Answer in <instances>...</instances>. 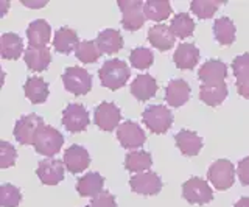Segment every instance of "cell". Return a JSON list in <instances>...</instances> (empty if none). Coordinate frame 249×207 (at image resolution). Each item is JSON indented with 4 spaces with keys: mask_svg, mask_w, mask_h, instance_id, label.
<instances>
[{
    "mask_svg": "<svg viewBox=\"0 0 249 207\" xmlns=\"http://www.w3.org/2000/svg\"><path fill=\"white\" fill-rule=\"evenodd\" d=\"M52 63V53L47 47H28L25 49V64L33 72H44Z\"/></svg>",
    "mask_w": 249,
    "mask_h": 207,
    "instance_id": "obj_18",
    "label": "cell"
},
{
    "mask_svg": "<svg viewBox=\"0 0 249 207\" xmlns=\"http://www.w3.org/2000/svg\"><path fill=\"white\" fill-rule=\"evenodd\" d=\"M129 186L131 190L134 193L139 195H158L162 190V181L159 178L158 173L153 172H145V173H139L134 174L129 179Z\"/></svg>",
    "mask_w": 249,
    "mask_h": 207,
    "instance_id": "obj_13",
    "label": "cell"
},
{
    "mask_svg": "<svg viewBox=\"0 0 249 207\" xmlns=\"http://www.w3.org/2000/svg\"><path fill=\"white\" fill-rule=\"evenodd\" d=\"M16 159H18V151H16L13 145L6 140L0 142V167H13L16 164Z\"/></svg>",
    "mask_w": 249,
    "mask_h": 207,
    "instance_id": "obj_38",
    "label": "cell"
},
{
    "mask_svg": "<svg viewBox=\"0 0 249 207\" xmlns=\"http://www.w3.org/2000/svg\"><path fill=\"white\" fill-rule=\"evenodd\" d=\"M175 39L176 36L171 33V30L168 25H153L148 30V41L160 52H167L170 49L175 47Z\"/></svg>",
    "mask_w": 249,
    "mask_h": 207,
    "instance_id": "obj_22",
    "label": "cell"
},
{
    "mask_svg": "<svg viewBox=\"0 0 249 207\" xmlns=\"http://www.w3.org/2000/svg\"><path fill=\"white\" fill-rule=\"evenodd\" d=\"M142 120L153 134H165L173 123V116L167 106L151 104L143 111Z\"/></svg>",
    "mask_w": 249,
    "mask_h": 207,
    "instance_id": "obj_3",
    "label": "cell"
},
{
    "mask_svg": "<svg viewBox=\"0 0 249 207\" xmlns=\"http://www.w3.org/2000/svg\"><path fill=\"white\" fill-rule=\"evenodd\" d=\"M175 66L181 70H192L199 61V50L196 49V45L190 42H182L178 45V49L175 50Z\"/></svg>",
    "mask_w": 249,
    "mask_h": 207,
    "instance_id": "obj_17",
    "label": "cell"
},
{
    "mask_svg": "<svg viewBox=\"0 0 249 207\" xmlns=\"http://www.w3.org/2000/svg\"><path fill=\"white\" fill-rule=\"evenodd\" d=\"M207 178L216 190H228L235 181V167L228 159H218L210 165Z\"/></svg>",
    "mask_w": 249,
    "mask_h": 207,
    "instance_id": "obj_5",
    "label": "cell"
},
{
    "mask_svg": "<svg viewBox=\"0 0 249 207\" xmlns=\"http://www.w3.org/2000/svg\"><path fill=\"white\" fill-rule=\"evenodd\" d=\"M170 30L176 37L179 39H185L193 34L195 32V22L190 17V14L187 13H178L175 14V17L171 19V24H170Z\"/></svg>",
    "mask_w": 249,
    "mask_h": 207,
    "instance_id": "obj_32",
    "label": "cell"
},
{
    "mask_svg": "<svg viewBox=\"0 0 249 207\" xmlns=\"http://www.w3.org/2000/svg\"><path fill=\"white\" fill-rule=\"evenodd\" d=\"M119 8L122 10V25L128 32H137L145 22V3L140 0H120Z\"/></svg>",
    "mask_w": 249,
    "mask_h": 207,
    "instance_id": "obj_6",
    "label": "cell"
},
{
    "mask_svg": "<svg viewBox=\"0 0 249 207\" xmlns=\"http://www.w3.org/2000/svg\"><path fill=\"white\" fill-rule=\"evenodd\" d=\"M228 97V86L224 84H202L199 89V98L207 106H220Z\"/></svg>",
    "mask_w": 249,
    "mask_h": 207,
    "instance_id": "obj_28",
    "label": "cell"
},
{
    "mask_svg": "<svg viewBox=\"0 0 249 207\" xmlns=\"http://www.w3.org/2000/svg\"><path fill=\"white\" fill-rule=\"evenodd\" d=\"M129 61H131L132 67L139 69V70H145V69L153 66V63H154V55H153V52L150 49L139 47V49H134V50L131 52Z\"/></svg>",
    "mask_w": 249,
    "mask_h": 207,
    "instance_id": "obj_35",
    "label": "cell"
},
{
    "mask_svg": "<svg viewBox=\"0 0 249 207\" xmlns=\"http://www.w3.org/2000/svg\"><path fill=\"white\" fill-rule=\"evenodd\" d=\"M223 3L224 2H220V0H193L190 3V10L199 19H210Z\"/></svg>",
    "mask_w": 249,
    "mask_h": 207,
    "instance_id": "obj_34",
    "label": "cell"
},
{
    "mask_svg": "<svg viewBox=\"0 0 249 207\" xmlns=\"http://www.w3.org/2000/svg\"><path fill=\"white\" fill-rule=\"evenodd\" d=\"M76 58L84 64H92L97 63L101 56V50L98 49L97 41H83L80 44V47L75 52Z\"/></svg>",
    "mask_w": 249,
    "mask_h": 207,
    "instance_id": "obj_33",
    "label": "cell"
},
{
    "mask_svg": "<svg viewBox=\"0 0 249 207\" xmlns=\"http://www.w3.org/2000/svg\"><path fill=\"white\" fill-rule=\"evenodd\" d=\"M122 112L115 103L103 102L100 103L95 111H93V121L101 131H112V129L120 126Z\"/></svg>",
    "mask_w": 249,
    "mask_h": 207,
    "instance_id": "obj_9",
    "label": "cell"
},
{
    "mask_svg": "<svg viewBox=\"0 0 249 207\" xmlns=\"http://www.w3.org/2000/svg\"><path fill=\"white\" fill-rule=\"evenodd\" d=\"M192 89L189 83L184 80H171L165 89V102L171 108H181L189 102Z\"/></svg>",
    "mask_w": 249,
    "mask_h": 207,
    "instance_id": "obj_16",
    "label": "cell"
},
{
    "mask_svg": "<svg viewBox=\"0 0 249 207\" xmlns=\"http://www.w3.org/2000/svg\"><path fill=\"white\" fill-rule=\"evenodd\" d=\"M23 92L25 97L33 104H41L49 98V84L41 76H30L23 84Z\"/></svg>",
    "mask_w": 249,
    "mask_h": 207,
    "instance_id": "obj_25",
    "label": "cell"
},
{
    "mask_svg": "<svg viewBox=\"0 0 249 207\" xmlns=\"http://www.w3.org/2000/svg\"><path fill=\"white\" fill-rule=\"evenodd\" d=\"M129 66L123 63L122 59H107L98 70L100 83L103 84V87H107L109 90H117L123 87L129 80Z\"/></svg>",
    "mask_w": 249,
    "mask_h": 207,
    "instance_id": "obj_1",
    "label": "cell"
},
{
    "mask_svg": "<svg viewBox=\"0 0 249 207\" xmlns=\"http://www.w3.org/2000/svg\"><path fill=\"white\" fill-rule=\"evenodd\" d=\"M171 5L167 0H148L145 2V17L153 22H163L170 17Z\"/></svg>",
    "mask_w": 249,
    "mask_h": 207,
    "instance_id": "obj_30",
    "label": "cell"
},
{
    "mask_svg": "<svg viewBox=\"0 0 249 207\" xmlns=\"http://www.w3.org/2000/svg\"><path fill=\"white\" fill-rule=\"evenodd\" d=\"M182 196L190 204H207L213 199V191L201 178H190L182 184Z\"/></svg>",
    "mask_w": 249,
    "mask_h": 207,
    "instance_id": "obj_8",
    "label": "cell"
},
{
    "mask_svg": "<svg viewBox=\"0 0 249 207\" xmlns=\"http://www.w3.org/2000/svg\"><path fill=\"white\" fill-rule=\"evenodd\" d=\"M117 139H119L123 148L137 150L145 143L146 137H145L143 129L137 123H134V121H131V120H126L117 128Z\"/></svg>",
    "mask_w": 249,
    "mask_h": 207,
    "instance_id": "obj_11",
    "label": "cell"
},
{
    "mask_svg": "<svg viewBox=\"0 0 249 207\" xmlns=\"http://www.w3.org/2000/svg\"><path fill=\"white\" fill-rule=\"evenodd\" d=\"M233 207H249V196H243L241 199H238Z\"/></svg>",
    "mask_w": 249,
    "mask_h": 207,
    "instance_id": "obj_42",
    "label": "cell"
},
{
    "mask_svg": "<svg viewBox=\"0 0 249 207\" xmlns=\"http://www.w3.org/2000/svg\"><path fill=\"white\" fill-rule=\"evenodd\" d=\"M175 142L184 156H196L202 148V139L199 134L190 129H181L175 136Z\"/></svg>",
    "mask_w": 249,
    "mask_h": 207,
    "instance_id": "obj_21",
    "label": "cell"
},
{
    "mask_svg": "<svg viewBox=\"0 0 249 207\" xmlns=\"http://www.w3.org/2000/svg\"><path fill=\"white\" fill-rule=\"evenodd\" d=\"M228 76V66L220 59H209L201 66L198 78L202 84H224Z\"/></svg>",
    "mask_w": 249,
    "mask_h": 207,
    "instance_id": "obj_15",
    "label": "cell"
},
{
    "mask_svg": "<svg viewBox=\"0 0 249 207\" xmlns=\"http://www.w3.org/2000/svg\"><path fill=\"white\" fill-rule=\"evenodd\" d=\"M44 126L42 117L36 114H28V116L20 117L16 121L14 126V137L20 145H35V139L37 131Z\"/></svg>",
    "mask_w": 249,
    "mask_h": 207,
    "instance_id": "obj_7",
    "label": "cell"
},
{
    "mask_svg": "<svg viewBox=\"0 0 249 207\" xmlns=\"http://www.w3.org/2000/svg\"><path fill=\"white\" fill-rule=\"evenodd\" d=\"M237 84V90L241 97L245 98H249V80H245V81H235Z\"/></svg>",
    "mask_w": 249,
    "mask_h": 207,
    "instance_id": "obj_41",
    "label": "cell"
},
{
    "mask_svg": "<svg viewBox=\"0 0 249 207\" xmlns=\"http://www.w3.org/2000/svg\"><path fill=\"white\" fill-rule=\"evenodd\" d=\"M97 44L101 53H105V55H115V53H119L123 47V37L119 30L107 28L98 33Z\"/></svg>",
    "mask_w": 249,
    "mask_h": 207,
    "instance_id": "obj_26",
    "label": "cell"
},
{
    "mask_svg": "<svg viewBox=\"0 0 249 207\" xmlns=\"http://www.w3.org/2000/svg\"><path fill=\"white\" fill-rule=\"evenodd\" d=\"M105 178L97 172H90L81 176L76 182V191L84 198H95L103 191Z\"/></svg>",
    "mask_w": 249,
    "mask_h": 207,
    "instance_id": "obj_20",
    "label": "cell"
},
{
    "mask_svg": "<svg viewBox=\"0 0 249 207\" xmlns=\"http://www.w3.org/2000/svg\"><path fill=\"white\" fill-rule=\"evenodd\" d=\"M62 143H64V136H62L56 128L44 125L36 134L33 147L37 155H42L52 159L54 155H58L61 151Z\"/></svg>",
    "mask_w": 249,
    "mask_h": 207,
    "instance_id": "obj_2",
    "label": "cell"
},
{
    "mask_svg": "<svg viewBox=\"0 0 249 207\" xmlns=\"http://www.w3.org/2000/svg\"><path fill=\"white\" fill-rule=\"evenodd\" d=\"M20 190L13 184H3L0 187V206L2 207H18L20 204Z\"/></svg>",
    "mask_w": 249,
    "mask_h": 207,
    "instance_id": "obj_36",
    "label": "cell"
},
{
    "mask_svg": "<svg viewBox=\"0 0 249 207\" xmlns=\"http://www.w3.org/2000/svg\"><path fill=\"white\" fill-rule=\"evenodd\" d=\"M27 37L31 47H45V45L50 42V37H52V28L49 25V22L44 19L33 20L28 25Z\"/></svg>",
    "mask_w": 249,
    "mask_h": 207,
    "instance_id": "obj_24",
    "label": "cell"
},
{
    "mask_svg": "<svg viewBox=\"0 0 249 207\" xmlns=\"http://www.w3.org/2000/svg\"><path fill=\"white\" fill-rule=\"evenodd\" d=\"M153 165V157L146 151H131L124 157V168L129 173H145Z\"/></svg>",
    "mask_w": 249,
    "mask_h": 207,
    "instance_id": "obj_29",
    "label": "cell"
},
{
    "mask_svg": "<svg viewBox=\"0 0 249 207\" xmlns=\"http://www.w3.org/2000/svg\"><path fill=\"white\" fill-rule=\"evenodd\" d=\"M64 162L58 159H44L39 162L36 174L39 181L45 186H56L61 181H64Z\"/></svg>",
    "mask_w": 249,
    "mask_h": 207,
    "instance_id": "obj_12",
    "label": "cell"
},
{
    "mask_svg": "<svg viewBox=\"0 0 249 207\" xmlns=\"http://www.w3.org/2000/svg\"><path fill=\"white\" fill-rule=\"evenodd\" d=\"M237 174L238 179L243 186H249V156L241 159L237 167Z\"/></svg>",
    "mask_w": 249,
    "mask_h": 207,
    "instance_id": "obj_40",
    "label": "cell"
},
{
    "mask_svg": "<svg viewBox=\"0 0 249 207\" xmlns=\"http://www.w3.org/2000/svg\"><path fill=\"white\" fill-rule=\"evenodd\" d=\"M156 92H158V83L148 73L137 75V78L131 83V94L139 102H146V100L153 98Z\"/></svg>",
    "mask_w": 249,
    "mask_h": 207,
    "instance_id": "obj_23",
    "label": "cell"
},
{
    "mask_svg": "<svg viewBox=\"0 0 249 207\" xmlns=\"http://www.w3.org/2000/svg\"><path fill=\"white\" fill-rule=\"evenodd\" d=\"M23 52V42L19 34L16 33H3L0 37V55L3 59L16 61L19 59Z\"/></svg>",
    "mask_w": 249,
    "mask_h": 207,
    "instance_id": "obj_27",
    "label": "cell"
},
{
    "mask_svg": "<svg viewBox=\"0 0 249 207\" xmlns=\"http://www.w3.org/2000/svg\"><path fill=\"white\" fill-rule=\"evenodd\" d=\"M80 39H78V34L75 30L69 28V27H62L59 28L53 37V47L58 53L62 55H70L72 52H76V49L80 47Z\"/></svg>",
    "mask_w": 249,
    "mask_h": 207,
    "instance_id": "obj_19",
    "label": "cell"
},
{
    "mask_svg": "<svg viewBox=\"0 0 249 207\" xmlns=\"http://www.w3.org/2000/svg\"><path fill=\"white\" fill-rule=\"evenodd\" d=\"M213 34L221 45H231L235 41V25L229 17H220L213 24Z\"/></svg>",
    "mask_w": 249,
    "mask_h": 207,
    "instance_id": "obj_31",
    "label": "cell"
},
{
    "mask_svg": "<svg viewBox=\"0 0 249 207\" xmlns=\"http://www.w3.org/2000/svg\"><path fill=\"white\" fill-rule=\"evenodd\" d=\"M232 70L235 75V81L249 80V53H243L232 61Z\"/></svg>",
    "mask_w": 249,
    "mask_h": 207,
    "instance_id": "obj_37",
    "label": "cell"
},
{
    "mask_svg": "<svg viewBox=\"0 0 249 207\" xmlns=\"http://www.w3.org/2000/svg\"><path fill=\"white\" fill-rule=\"evenodd\" d=\"M66 168L73 174L83 173L84 170H88V167L90 165V156L88 150L81 145H72L64 151V159H62Z\"/></svg>",
    "mask_w": 249,
    "mask_h": 207,
    "instance_id": "obj_14",
    "label": "cell"
},
{
    "mask_svg": "<svg viewBox=\"0 0 249 207\" xmlns=\"http://www.w3.org/2000/svg\"><path fill=\"white\" fill-rule=\"evenodd\" d=\"M64 87L73 95H86L92 89V75L83 67H67L62 75Z\"/></svg>",
    "mask_w": 249,
    "mask_h": 207,
    "instance_id": "obj_4",
    "label": "cell"
},
{
    "mask_svg": "<svg viewBox=\"0 0 249 207\" xmlns=\"http://www.w3.org/2000/svg\"><path fill=\"white\" fill-rule=\"evenodd\" d=\"M90 207H117L115 198L109 191H101L100 195H97L92 199Z\"/></svg>",
    "mask_w": 249,
    "mask_h": 207,
    "instance_id": "obj_39",
    "label": "cell"
},
{
    "mask_svg": "<svg viewBox=\"0 0 249 207\" xmlns=\"http://www.w3.org/2000/svg\"><path fill=\"white\" fill-rule=\"evenodd\" d=\"M86 207H90V206H86Z\"/></svg>",
    "mask_w": 249,
    "mask_h": 207,
    "instance_id": "obj_43",
    "label": "cell"
},
{
    "mask_svg": "<svg viewBox=\"0 0 249 207\" xmlns=\"http://www.w3.org/2000/svg\"><path fill=\"white\" fill-rule=\"evenodd\" d=\"M89 112L80 103H70L62 112V125L69 133H81L89 126Z\"/></svg>",
    "mask_w": 249,
    "mask_h": 207,
    "instance_id": "obj_10",
    "label": "cell"
}]
</instances>
